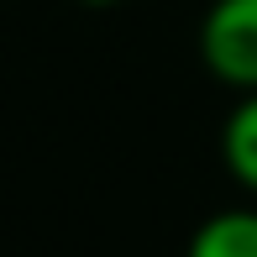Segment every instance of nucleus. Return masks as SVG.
Instances as JSON below:
<instances>
[{"mask_svg": "<svg viewBox=\"0 0 257 257\" xmlns=\"http://www.w3.org/2000/svg\"><path fill=\"white\" fill-rule=\"evenodd\" d=\"M200 63L236 95L257 89V0H210L200 16Z\"/></svg>", "mask_w": 257, "mask_h": 257, "instance_id": "1", "label": "nucleus"}, {"mask_svg": "<svg viewBox=\"0 0 257 257\" xmlns=\"http://www.w3.org/2000/svg\"><path fill=\"white\" fill-rule=\"evenodd\" d=\"M184 257H257V205H231L205 215Z\"/></svg>", "mask_w": 257, "mask_h": 257, "instance_id": "2", "label": "nucleus"}, {"mask_svg": "<svg viewBox=\"0 0 257 257\" xmlns=\"http://www.w3.org/2000/svg\"><path fill=\"white\" fill-rule=\"evenodd\" d=\"M220 163L257 200V89L252 95H236V105L220 121Z\"/></svg>", "mask_w": 257, "mask_h": 257, "instance_id": "3", "label": "nucleus"}, {"mask_svg": "<svg viewBox=\"0 0 257 257\" xmlns=\"http://www.w3.org/2000/svg\"><path fill=\"white\" fill-rule=\"evenodd\" d=\"M84 6H115V0H84Z\"/></svg>", "mask_w": 257, "mask_h": 257, "instance_id": "4", "label": "nucleus"}]
</instances>
